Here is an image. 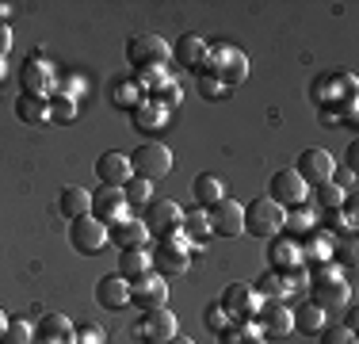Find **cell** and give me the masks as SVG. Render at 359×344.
Masks as SVG:
<instances>
[{
  "label": "cell",
  "instance_id": "cell-46",
  "mask_svg": "<svg viewBox=\"0 0 359 344\" xmlns=\"http://www.w3.org/2000/svg\"><path fill=\"white\" fill-rule=\"evenodd\" d=\"M168 344H195V340H191V337H180V333H176V337L168 340Z\"/></svg>",
  "mask_w": 359,
  "mask_h": 344
},
{
  "label": "cell",
  "instance_id": "cell-8",
  "mask_svg": "<svg viewBox=\"0 0 359 344\" xmlns=\"http://www.w3.org/2000/svg\"><path fill=\"white\" fill-rule=\"evenodd\" d=\"M268 199L279 203L283 211H294V206H306V199H310V187H306V180L298 176L294 168H279L276 176L268 180Z\"/></svg>",
  "mask_w": 359,
  "mask_h": 344
},
{
  "label": "cell",
  "instance_id": "cell-24",
  "mask_svg": "<svg viewBox=\"0 0 359 344\" xmlns=\"http://www.w3.org/2000/svg\"><path fill=\"white\" fill-rule=\"evenodd\" d=\"M96 303L104 306V310H123V306H130V283H126L118 272L104 275V279L96 283Z\"/></svg>",
  "mask_w": 359,
  "mask_h": 344
},
{
  "label": "cell",
  "instance_id": "cell-5",
  "mask_svg": "<svg viewBox=\"0 0 359 344\" xmlns=\"http://www.w3.org/2000/svg\"><path fill=\"white\" fill-rule=\"evenodd\" d=\"M149 264H153V275H161V279H172V275H184L187 264H191V245L180 237H161L153 241L149 249Z\"/></svg>",
  "mask_w": 359,
  "mask_h": 344
},
{
  "label": "cell",
  "instance_id": "cell-14",
  "mask_svg": "<svg viewBox=\"0 0 359 344\" xmlns=\"http://www.w3.org/2000/svg\"><path fill=\"white\" fill-rule=\"evenodd\" d=\"M256 329H260V337L264 340H271V337H290L294 333V322H290V306L287 303H260V310H256Z\"/></svg>",
  "mask_w": 359,
  "mask_h": 344
},
{
  "label": "cell",
  "instance_id": "cell-16",
  "mask_svg": "<svg viewBox=\"0 0 359 344\" xmlns=\"http://www.w3.org/2000/svg\"><path fill=\"white\" fill-rule=\"evenodd\" d=\"M207 218H210V234H218V237H241L245 234V211H241V203L229 199V195L210 206Z\"/></svg>",
  "mask_w": 359,
  "mask_h": 344
},
{
  "label": "cell",
  "instance_id": "cell-4",
  "mask_svg": "<svg viewBox=\"0 0 359 344\" xmlns=\"http://www.w3.org/2000/svg\"><path fill=\"white\" fill-rule=\"evenodd\" d=\"M168 58H172V46H168L161 34H134V39L126 42V65L138 77L153 73V69H165Z\"/></svg>",
  "mask_w": 359,
  "mask_h": 344
},
{
  "label": "cell",
  "instance_id": "cell-15",
  "mask_svg": "<svg viewBox=\"0 0 359 344\" xmlns=\"http://www.w3.org/2000/svg\"><path fill=\"white\" fill-rule=\"evenodd\" d=\"M332 168H337V161H332V153H325V150H302V157L294 161V172L306 180V187H321V184H329L332 180Z\"/></svg>",
  "mask_w": 359,
  "mask_h": 344
},
{
  "label": "cell",
  "instance_id": "cell-3",
  "mask_svg": "<svg viewBox=\"0 0 359 344\" xmlns=\"http://www.w3.org/2000/svg\"><path fill=\"white\" fill-rule=\"evenodd\" d=\"M310 103L318 111H340L344 103H355V77L348 69H329V73L313 77Z\"/></svg>",
  "mask_w": 359,
  "mask_h": 344
},
{
  "label": "cell",
  "instance_id": "cell-31",
  "mask_svg": "<svg viewBox=\"0 0 359 344\" xmlns=\"http://www.w3.org/2000/svg\"><path fill=\"white\" fill-rule=\"evenodd\" d=\"M111 100H115L118 111H134V107H142V103H145V88L138 81H118L115 88H111Z\"/></svg>",
  "mask_w": 359,
  "mask_h": 344
},
{
  "label": "cell",
  "instance_id": "cell-35",
  "mask_svg": "<svg viewBox=\"0 0 359 344\" xmlns=\"http://www.w3.org/2000/svg\"><path fill=\"white\" fill-rule=\"evenodd\" d=\"M153 184H149V180H142V176H130V180H126V184H123V199H126V206H149L153 203Z\"/></svg>",
  "mask_w": 359,
  "mask_h": 344
},
{
  "label": "cell",
  "instance_id": "cell-2",
  "mask_svg": "<svg viewBox=\"0 0 359 344\" xmlns=\"http://www.w3.org/2000/svg\"><path fill=\"white\" fill-rule=\"evenodd\" d=\"M199 77H215L222 88L233 92L237 84H245V77H249V58H245V50L229 46V42L210 46V54H207V62H203Z\"/></svg>",
  "mask_w": 359,
  "mask_h": 344
},
{
  "label": "cell",
  "instance_id": "cell-47",
  "mask_svg": "<svg viewBox=\"0 0 359 344\" xmlns=\"http://www.w3.org/2000/svg\"><path fill=\"white\" fill-rule=\"evenodd\" d=\"M4 329H8V317H4V310H0V337H4Z\"/></svg>",
  "mask_w": 359,
  "mask_h": 344
},
{
  "label": "cell",
  "instance_id": "cell-6",
  "mask_svg": "<svg viewBox=\"0 0 359 344\" xmlns=\"http://www.w3.org/2000/svg\"><path fill=\"white\" fill-rule=\"evenodd\" d=\"M241 211H245V234H249V237L271 241L279 230H283V214H287V211H283L279 203H271L268 195L241 203Z\"/></svg>",
  "mask_w": 359,
  "mask_h": 344
},
{
  "label": "cell",
  "instance_id": "cell-11",
  "mask_svg": "<svg viewBox=\"0 0 359 344\" xmlns=\"http://www.w3.org/2000/svg\"><path fill=\"white\" fill-rule=\"evenodd\" d=\"M69 245H73V253H81V256H100L107 245V226L96 222L92 214L73 218L69 222Z\"/></svg>",
  "mask_w": 359,
  "mask_h": 344
},
{
  "label": "cell",
  "instance_id": "cell-17",
  "mask_svg": "<svg viewBox=\"0 0 359 344\" xmlns=\"http://www.w3.org/2000/svg\"><path fill=\"white\" fill-rule=\"evenodd\" d=\"M92 218L104 222V226H115V222L130 218L126 214V199H123V187H96L92 192Z\"/></svg>",
  "mask_w": 359,
  "mask_h": 344
},
{
  "label": "cell",
  "instance_id": "cell-12",
  "mask_svg": "<svg viewBox=\"0 0 359 344\" xmlns=\"http://www.w3.org/2000/svg\"><path fill=\"white\" fill-rule=\"evenodd\" d=\"M57 88V69L39 54H27L20 65V92H35V96H54Z\"/></svg>",
  "mask_w": 359,
  "mask_h": 344
},
{
  "label": "cell",
  "instance_id": "cell-13",
  "mask_svg": "<svg viewBox=\"0 0 359 344\" xmlns=\"http://www.w3.org/2000/svg\"><path fill=\"white\" fill-rule=\"evenodd\" d=\"M130 306L142 310V314H153V310H165L168 306V283L161 275H142V279L130 283Z\"/></svg>",
  "mask_w": 359,
  "mask_h": 344
},
{
  "label": "cell",
  "instance_id": "cell-41",
  "mask_svg": "<svg viewBox=\"0 0 359 344\" xmlns=\"http://www.w3.org/2000/svg\"><path fill=\"white\" fill-rule=\"evenodd\" d=\"M73 344H104V329L100 325H81L73 333Z\"/></svg>",
  "mask_w": 359,
  "mask_h": 344
},
{
  "label": "cell",
  "instance_id": "cell-42",
  "mask_svg": "<svg viewBox=\"0 0 359 344\" xmlns=\"http://www.w3.org/2000/svg\"><path fill=\"white\" fill-rule=\"evenodd\" d=\"M332 184H337L344 195H352V192H355V172H352V168H344V165L332 168Z\"/></svg>",
  "mask_w": 359,
  "mask_h": 344
},
{
  "label": "cell",
  "instance_id": "cell-7",
  "mask_svg": "<svg viewBox=\"0 0 359 344\" xmlns=\"http://www.w3.org/2000/svg\"><path fill=\"white\" fill-rule=\"evenodd\" d=\"M130 157V176H142V180H161L172 172V150H168L165 142H142L134 153H126Z\"/></svg>",
  "mask_w": 359,
  "mask_h": 344
},
{
  "label": "cell",
  "instance_id": "cell-27",
  "mask_svg": "<svg viewBox=\"0 0 359 344\" xmlns=\"http://www.w3.org/2000/svg\"><path fill=\"white\" fill-rule=\"evenodd\" d=\"M153 264H149V245L145 249H118V275H123L126 283L142 279V275H149Z\"/></svg>",
  "mask_w": 359,
  "mask_h": 344
},
{
  "label": "cell",
  "instance_id": "cell-48",
  "mask_svg": "<svg viewBox=\"0 0 359 344\" xmlns=\"http://www.w3.org/2000/svg\"><path fill=\"white\" fill-rule=\"evenodd\" d=\"M4 77H8V65H4V58H0V84H4Z\"/></svg>",
  "mask_w": 359,
  "mask_h": 344
},
{
  "label": "cell",
  "instance_id": "cell-43",
  "mask_svg": "<svg viewBox=\"0 0 359 344\" xmlns=\"http://www.w3.org/2000/svg\"><path fill=\"white\" fill-rule=\"evenodd\" d=\"M199 92H203L207 100H222V96H229V88H222L215 77H199Z\"/></svg>",
  "mask_w": 359,
  "mask_h": 344
},
{
  "label": "cell",
  "instance_id": "cell-10",
  "mask_svg": "<svg viewBox=\"0 0 359 344\" xmlns=\"http://www.w3.org/2000/svg\"><path fill=\"white\" fill-rule=\"evenodd\" d=\"M142 222H145V230H149L153 241H161V237H180L184 211H180V203H172V199H153Z\"/></svg>",
  "mask_w": 359,
  "mask_h": 344
},
{
  "label": "cell",
  "instance_id": "cell-22",
  "mask_svg": "<svg viewBox=\"0 0 359 344\" xmlns=\"http://www.w3.org/2000/svg\"><path fill=\"white\" fill-rule=\"evenodd\" d=\"M107 241L115 249H145L149 245V230L142 218H123L115 226H107Z\"/></svg>",
  "mask_w": 359,
  "mask_h": 344
},
{
  "label": "cell",
  "instance_id": "cell-28",
  "mask_svg": "<svg viewBox=\"0 0 359 344\" xmlns=\"http://www.w3.org/2000/svg\"><path fill=\"white\" fill-rule=\"evenodd\" d=\"M57 211H62V218H84V214L92 211V192H84V187H62V195H57Z\"/></svg>",
  "mask_w": 359,
  "mask_h": 344
},
{
  "label": "cell",
  "instance_id": "cell-29",
  "mask_svg": "<svg viewBox=\"0 0 359 344\" xmlns=\"http://www.w3.org/2000/svg\"><path fill=\"white\" fill-rule=\"evenodd\" d=\"M191 195H195V203H199V211H210L215 203L226 199V187H222V180L215 176V172H203V176H195Z\"/></svg>",
  "mask_w": 359,
  "mask_h": 344
},
{
  "label": "cell",
  "instance_id": "cell-36",
  "mask_svg": "<svg viewBox=\"0 0 359 344\" xmlns=\"http://www.w3.org/2000/svg\"><path fill=\"white\" fill-rule=\"evenodd\" d=\"M35 340V325L23 322V317H15V322H8L4 337H0V344H31Z\"/></svg>",
  "mask_w": 359,
  "mask_h": 344
},
{
  "label": "cell",
  "instance_id": "cell-34",
  "mask_svg": "<svg viewBox=\"0 0 359 344\" xmlns=\"http://www.w3.org/2000/svg\"><path fill=\"white\" fill-rule=\"evenodd\" d=\"M130 119H134V126H138L142 134H149V131H157V126L168 119V111H165V107H157V103H149V100H145L142 107H134V111H130Z\"/></svg>",
  "mask_w": 359,
  "mask_h": 344
},
{
  "label": "cell",
  "instance_id": "cell-39",
  "mask_svg": "<svg viewBox=\"0 0 359 344\" xmlns=\"http://www.w3.org/2000/svg\"><path fill=\"white\" fill-rule=\"evenodd\" d=\"M321 344H355V333L348 329V325H325V329L318 333Z\"/></svg>",
  "mask_w": 359,
  "mask_h": 344
},
{
  "label": "cell",
  "instance_id": "cell-9",
  "mask_svg": "<svg viewBox=\"0 0 359 344\" xmlns=\"http://www.w3.org/2000/svg\"><path fill=\"white\" fill-rule=\"evenodd\" d=\"M264 298L256 295L252 283H229L226 291H222L218 306L226 310L229 322H256V310H260Z\"/></svg>",
  "mask_w": 359,
  "mask_h": 344
},
{
  "label": "cell",
  "instance_id": "cell-37",
  "mask_svg": "<svg viewBox=\"0 0 359 344\" xmlns=\"http://www.w3.org/2000/svg\"><path fill=\"white\" fill-rule=\"evenodd\" d=\"M50 119H54V123H73L76 119V100L54 92V96H50Z\"/></svg>",
  "mask_w": 359,
  "mask_h": 344
},
{
  "label": "cell",
  "instance_id": "cell-25",
  "mask_svg": "<svg viewBox=\"0 0 359 344\" xmlns=\"http://www.w3.org/2000/svg\"><path fill=\"white\" fill-rule=\"evenodd\" d=\"M15 119L27 126L50 123V96H35V92H20L15 96Z\"/></svg>",
  "mask_w": 359,
  "mask_h": 344
},
{
  "label": "cell",
  "instance_id": "cell-40",
  "mask_svg": "<svg viewBox=\"0 0 359 344\" xmlns=\"http://www.w3.org/2000/svg\"><path fill=\"white\" fill-rule=\"evenodd\" d=\"M203 325H207V329H210V333H215V337H218V333H222V329H226V325H229L226 310H222L218 303H210V306H207V314H203Z\"/></svg>",
  "mask_w": 359,
  "mask_h": 344
},
{
  "label": "cell",
  "instance_id": "cell-26",
  "mask_svg": "<svg viewBox=\"0 0 359 344\" xmlns=\"http://www.w3.org/2000/svg\"><path fill=\"white\" fill-rule=\"evenodd\" d=\"M290 322H294V333H302V337H318L325 325H329V314H321V310L306 298L302 306L290 310Z\"/></svg>",
  "mask_w": 359,
  "mask_h": 344
},
{
  "label": "cell",
  "instance_id": "cell-33",
  "mask_svg": "<svg viewBox=\"0 0 359 344\" xmlns=\"http://www.w3.org/2000/svg\"><path fill=\"white\" fill-rule=\"evenodd\" d=\"M218 340L222 344H264L260 329H256L252 322H229L226 329L218 333Z\"/></svg>",
  "mask_w": 359,
  "mask_h": 344
},
{
  "label": "cell",
  "instance_id": "cell-44",
  "mask_svg": "<svg viewBox=\"0 0 359 344\" xmlns=\"http://www.w3.org/2000/svg\"><path fill=\"white\" fill-rule=\"evenodd\" d=\"M355 165H359V145L352 142V145L344 150V168H352V172H355Z\"/></svg>",
  "mask_w": 359,
  "mask_h": 344
},
{
  "label": "cell",
  "instance_id": "cell-32",
  "mask_svg": "<svg viewBox=\"0 0 359 344\" xmlns=\"http://www.w3.org/2000/svg\"><path fill=\"white\" fill-rule=\"evenodd\" d=\"M180 234H184V241L191 245V241H207L210 237V218H207V211H184V226H180Z\"/></svg>",
  "mask_w": 359,
  "mask_h": 344
},
{
  "label": "cell",
  "instance_id": "cell-19",
  "mask_svg": "<svg viewBox=\"0 0 359 344\" xmlns=\"http://www.w3.org/2000/svg\"><path fill=\"white\" fill-rule=\"evenodd\" d=\"M302 268V256H298V241H290L283 234H276L268 241V272H279V275H294Z\"/></svg>",
  "mask_w": 359,
  "mask_h": 344
},
{
  "label": "cell",
  "instance_id": "cell-23",
  "mask_svg": "<svg viewBox=\"0 0 359 344\" xmlns=\"http://www.w3.org/2000/svg\"><path fill=\"white\" fill-rule=\"evenodd\" d=\"M207 54H210V42L203 39V34H184V39L176 42V50H172L176 62L184 65L187 73H195V77H199V69H203V62H207Z\"/></svg>",
  "mask_w": 359,
  "mask_h": 344
},
{
  "label": "cell",
  "instance_id": "cell-21",
  "mask_svg": "<svg viewBox=\"0 0 359 344\" xmlns=\"http://www.w3.org/2000/svg\"><path fill=\"white\" fill-rule=\"evenodd\" d=\"M96 180H100V187H123L130 180V157L118 150H107L96 161Z\"/></svg>",
  "mask_w": 359,
  "mask_h": 344
},
{
  "label": "cell",
  "instance_id": "cell-1",
  "mask_svg": "<svg viewBox=\"0 0 359 344\" xmlns=\"http://www.w3.org/2000/svg\"><path fill=\"white\" fill-rule=\"evenodd\" d=\"M310 275V303L321 310V314H340V310L352 306V283L337 272V264H325V268L306 272Z\"/></svg>",
  "mask_w": 359,
  "mask_h": 344
},
{
  "label": "cell",
  "instance_id": "cell-45",
  "mask_svg": "<svg viewBox=\"0 0 359 344\" xmlns=\"http://www.w3.org/2000/svg\"><path fill=\"white\" fill-rule=\"evenodd\" d=\"M8 46H12V31H8L4 23H0V58L8 54Z\"/></svg>",
  "mask_w": 359,
  "mask_h": 344
},
{
  "label": "cell",
  "instance_id": "cell-20",
  "mask_svg": "<svg viewBox=\"0 0 359 344\" xmlns=\"http://www.w3.org/2000/svg\"><path fill=\"white\" fill-rule=\"evenodd\" d=\"M76 325L65 314H42L35 322V340L31 344H73Z\"/></svg>",
  "mask_w": 359,
  "mask_h": 344
},
{
  "label": "cell",
  "instance_id": "cell-18",
  "mask_svg": "<svg viewBox=\"0 0 359 344\" xmlns=\"http://www.w3.org/2000/svg\"><path fill=\"white\" fill-rule=\"evenodd\" d=\"M180 333V325H176V314L172 310H153V314H142V322H138V337L145 344H168Z\"/></svg>",
  "mask_w": 359,
  "mask_h": 344
},
{
  "label": "cell",
  "instance_id": "cell-30",
  "mask_svg": "<svg viewBox=\"0 0 359 344\" xmlns=\"http://www.w3.org/2000/svg\"><path fill=\"white\" fill-rule=\"evenodd\" d=\"M318 230V218H313V211H306V206H294V211L283 214V230L279 234L290 237V241H302L306 234H313Z\"/></svg>",
  "mask_w": 359,
  "mask_h": 344
},
{
  "label": "cell",
  "instance_id": "cell-38",
  "mask_svg": "<svg viewBox=\"0 0 359 344\" xmlns=\"http://www.w3.org/2000/svg\"><path fill=\"white\" fill-rule=\"evenodd\" d=\"M310 192H318V203L325 206V211H340V203H344V192H340L337 184H321V187H310Z\"/></svg>",
  "mask_w": 359,
  "mask_h": 344
}]
</instances>
